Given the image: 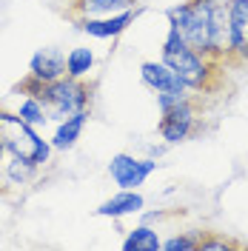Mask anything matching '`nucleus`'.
<instances>
[{
  "instance_id": "1",
  "label": "nucleus",
  "mask_w": 248,
  "mask_h": 251,
  "mask_svg": "<svg viewBox=\"0 0 248 251\" xmlns=\"http://www.w3.org/2000/svg\"><path fill=\"white\" fill-rule=\"evenodd\" d=\"M160 60L169 63L188 89H191V92H200V94L214 89V83H217V77H220V69H223L220 60L194 51V49L183 40V34L174 29L171 23H169V31H166V40H163Z\"/></svg>"
},
{
  "instance_id": "2",
  "label": "nucleus",
  "mask_w": 248,
  "mask_h": 251,
  "mask_svg": "<svg viewBox=\"0 0 248 251\" xmlns=\"http://www.w3.org/2000/svg\"><path fill=\"white\" fill-rule=\"evenodd\" d=\"M0 140L6 146L9 157H23V160H31L37 163L40 169L49 166L51 160V143L43 140L40 128H34L31 123H26L17 111L0 109Z\"/></svg>"
},
{
  "instance_id": "3",
  "label": "nucleus",
  "mask_w": 248,
  "mask_h": 251,
  "mask_svg": "<svg viewBox=\"0 0 248 251\" xmlns=\"http://www.w3.org/2000/svg\"><path fill=\"white\" fill-rule=\"evenodd\" d=\"M169 23L194 51L211 57V0H183L171 6Z\"/></svg>"
},
{
  "instance_id": "4",
  "label": "nucleus",
  "mask_w": 248,
  "mask_h": 251,
  "mask_svg": "<svg viewBox=\"0 0 248 251\" xmlns=\"http://www.w3.org/2000/svg\"><path fill=\"white\" fill-rule=\"evenodd\" d=\"M37 97L46 103L51 123H60V120L77 114V111H86L92 106V86L86 80L66 75V77L54 80V83H43Z\"/></svg>"
},
{
  "instance_id": "5",
  "label": "nucleus",
  "mask_w": 248,
  "mask_h": 251,
  "mask_svg": "<svg viewBox=\"0 0 248 251\" xmlns=\"http://www.w3.org/2000/svg\"><path fill=\"white\" fill-rule=\"evenodd\" d=\"M200 128V103L194 97H188L183 103L171 106L169 111L160 114V123H157V131L166 146H180L186 143L194 131Z\"/></svg>"
},
{
  "instance_id": "6",
  "label": "nucleus",
  "mask_w": 248,
  "mask_h": 251,
  "mask_svg": "<svg viewBox=\"0 0 248 251\" xmlns=\"http://www.w3.org/2000/svg\"><path fill=\"white\" fill-rule=\"evenodd\" d=\"M157 169H160L157 157H134L120 151L109 160V177L117 188H140Z\"/></svg>"
},
{
  "instance_id": "7",
  "label": "nucleus",
  "mask_w": 248,
  "mask_h": 251,
  "mask_svg": "<svg viewBox=\"0 0 248 251\" xmlns=\"http://www.w3.org/2000/svg\"><path fill=\"white\" fill-rule=\"evenodd\" d=\"M211 57L223 66L234 60L231 46V0H211Z\"/></svg>"
},
{
  "instance_id": "8",
  "label": "nucleus",
  "mask_w": 248,
  "mask_h": 251,
  "mask_svg": "<svg viewBox=\"0 0 248 251\" xmlns=\"http://www.w3.org/2000/svg\"><path fill=\"white\" fill-rule=\"evenodd\" d=\"M140 9H125V12H117V15H106V17H74V23L80 26V31H86L94 40H114L120 37L134 20H137Z\"/></svg>"
},
{
  "instance_id": "9",
  "label": "nucleus",
  "mask_w": 248,
  "mask_h": 251,
  "mask_svg": "<svg viewBox=\"0 0 248 251\" xmlns=\"http://www.w3.org/2000/svg\"><path fill=\"white\" fill-rule=\"evenodd\" d=\"M140 80L151 89L154 94L160 92H177V94H194L186 83L180 80V75L163 60H146L140 63Z\"/></svg>"
},
{
  "instance_id": "10",
  "label": "nucleus",
  "mask_w": 248,
  "mask_h": 251,
  "mask_svg": "<svg viewBox=\"0 0 248 251\" xmlns=\"http://www.w3.org/2000/svg\"><path fill=\"white\" fill-rule=\"evenodd\" d=\"M146 208V197L140 194L137 188H120L114 197H109L106 203H100L94 208L97 217H111V220H123L131 214H143Z\"/></svg>"
},
{
  "instance_id": "11",
  "label": "nucleus",
  "mask_w": 248,
  "mask_h": 251,
  "mask_svg": "<svg viewBox=\"0 0 248 251\" xmlns=\"http://www.w3.org/2000/svg\"><path fill=\"white\" fill-rule=\"evenodd\" d=\"M29 77L40 83H54L66 77V54L60 49H37L29 60Z\"/></svg>"
},
{
  "instance_id": "12",
  "label": "nucleus",
  "mask_w": 248,
  "mask_h": 251,
  "mask_svg": "<svg viewBox=\"0 0 248 251\" xmlns=\"http://www.w3.org/2000/svg\"><path fill=\"white\" fill-rule=\"evenodd\" d=\"M86 123H89V109L77 111V114H72V117H66V120H60V123L54 126L51 137H49L51 149H54V151H69V149H74L77 140L83 137Z\"/></svg>"
},
{
  "instance_id": "13",
  "label": "nucleus",
  "mask_w": 248,
  "mask_h": 251,
  "mask_svg": "<svg viewBox=\"0 0 248 251\" xmlns=\"http://www.w3.org/2000/svg\"><path fill=\"white\" fill-rule=\"evenodd\" d=\"M231 46L234 60L248 63V0H231Z\"/></svg>"
},
{
  "instance_id": "14",
  "label": "nucleus",
  "mask_w": 248,
  "mask_h": 251,
  "mask_svg": "<svg viewBox=\"0 0 248 251\" xmlns=\"http://www.w3.org/2000/svg\"><path fill=\"white\" fill-rule=\"evenodd\" d=\"M134 6H137V0H80V3L69 6V12H72V17H106L134 9Z\"/></svg>"
},
{
  "instance_id": "15",
  "label": "nucleus",
  "mask_w": 248,
  "mask_h": 251,
  "mask_svg": "<svg viewBox=\"0 0 248 251\" xmlns=\"http://www.w3.org/2000/svg\"><path fill=\"white\" fill-rule=\"evenodd\" d=\"M0 174H3V180H6L9 186H29V183L37 180L40 166L31 163V160H23V157H6Z\"/></svg>"
},
{
  "instance_id": "16",
  "label": "nucleus",
  "mask_w": 248,
  "mask_h": 251,
  "mask_svg": "<svg viewBox=\"0 0 248 251\" xmlns=\"http://www.w3.org/2000/svg\"><path fill=\"white\" fill-rule=\"evenodd\" d=\"M123 249L125 251H160L163 249V240L157 234V228H151L149 223H140L131 231H125Z\"/></svg>"
},
{
  "instance_id": "17",
  "label": "nucleus",
  "mask_w": 248,
  "mask_h": 251,
  "mask_svg": "<svg viewBox=\"0 0 248 251\" xmlns=\"http://www.w3.org/2000/svg\"><path fill=\"white\" fill-rule=\"evenodd\" d=\"M17 114L26 120V123H31L34 128H46L49 123H51V117H49V109L46 103L37 97V94H26L23 100H20V106H17Z\"/></svg>"
},
{
  "instance_id": "18",
  "label": "nucleus",
  "mask_w": 248,
  "mask_h": 251,
  "mask_svg": "<svg viewBox=\"0 0 248 251\" xmlns=\"http://www.w3.org/2000/svg\"><path fill=\"white\" fill-rule=\"evenodd\" d=\"M92 69H94V51L92 49L77 46V49H72V51L66 54V75H69V77L86 80Z\"/></svg>"
},
{
  "instance_id": "19",
  "label": "nucleus",
  "mask_w": 248,
  "mask_h": 251,
  "mask_svg": "<svg viewBox=\"0 0 248 251\" xmlns=\"http://www.w3.org/2000/svg\"><path fill=\"white\" fill-rule=\"evenodd\" d=\"M228 249H237V243H231L228 237L217 234V231H200L197 251H228Z\"/></svg>"
},
{
  "instance_id": "20",
  "label": "nucleus",
  "mask_w": 248,
  "mask_h": 251,
  "mask_svg": "<svg viewBox=\"0 0 248 251\" xmlns=\"http://www.w3.org/2000/svg\"><path fill=\"white\" fill-rule=\"evenodd\" d=\"M200 246V231L197 234H174L163 240V251H197Z\"/></svg>"
},
{
  "instance_id": "21",
  "label": "nucleus",
  "mask_w": 248,
  "mask_h": 251,
  "mask_svg": "<svg viewBox=\"0 0 248 251\" xmlns=\"http://www.w3.org/2000/svg\"><path fill=\"white\" fill-rule=\"evenodd\" d=\"M160 217H163V211H149V214L143 211V223H149V226H151L154 220H160Z\"/></svg>"
},
{
  "instance_id": "22",
  "label": "nucleus",
  "mask_w": 248,
  "mask_h": 251,
  "mask_svg": "<svg viewBox=\"0 0 248 251\" xmlns=\"http://www.w3.org/2000/svg\"><path fill=\"white\" fill-rule=\"evenodd\" d=\"M163 151H166V146H151V149H149V154L151 157H160Z\"/></svg>"
},
{
  "instance_id": "23",
  "label": "nucleus",
  "mask_w": 248,
  "mask_h": 251,
  "mask_svg": "<svg viewBox=\"0 0 248 251\" xmlns=\"http://www.w3.org/2000/svg\"><path fill=\"white\" fill-rule=\"evenodd\" d=\"M6 157H9V151H6V146L0 140V169H3V163H6Z\"/></svg>"
},
{
  "instance_id": "24",
  "label": "nucleus",
  "mask_w": 248,
  "mask_h": 251,
  "mask_svg": "<svg viewBox=\"0 0 248 251\" xmlns=\"http://www.w3.org/2000/svg\"><path fill=\"white\" fill-rule=\"evenodd\" d=\"M72 3H80V0H72Z\"/></svg>"
}]
</instances>
